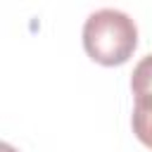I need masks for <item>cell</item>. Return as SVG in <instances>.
<instances>
[{
    "label": "cell",
    "mask_w": 152,
    "mask_h": 152,
    "mask_svg": "<svg viewBox=\"0 0 152 152\" xmlns=\"http://www.w3.org/2000/svg\"><path fill=\"white\" fill-rule=\"evenodd\" d=\"M138 45L135 21L114 7H102L88 14L83 24V48L90 59L114 66L124 64Z\"/></svg>",
    "instance_id": "6da1fadb"
},
{
    "label": "cell",
    "mask_w": 152,
    "mask_h": 152,
    "mask_svg": "<svg viewBox=\"0 0 152 152\" xmlns=\"http://www.w3.org/2000/svg\"><path fill=\"white\" fill-rule=\"evenodd\" d=\"M131 124H133L135 138L152 150V97H135Z\"/></svg>",
    "instance_id": "7a4b0ae2"
},
{
    "label": "cell",
    "mask_w": 152,
    "mask_h": 152,
    "mask_svg": "<svg viewBox=\"0 0 152 152\" xmlns=\"http://www.w3.org/2000/svg\"><path fill=\"white\" fill-rule=\"evenodd\" d=\"M131 90L135 97H152V52L135 64L131 74Z\"/></svg>",
    "instance_id": "3957f363"
},
{
    "label": "cell",
    "mask_w": 152,
    "mask_h": 152,
    "mask_svg": "<svg viewBox=\"0 0 152 152\" xmlns=\"http://www.w3.org/2000/svg\"><path fill=\"white\" fill-rule=\"evenodd\" d=\"M0 152H17V150H14L12 145H7V142H2V145H0Z\"/></svg>",
    "instance_id": "277c9868"
}]
</instances>
